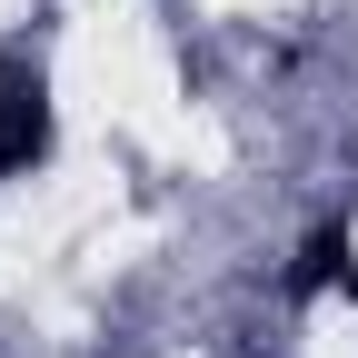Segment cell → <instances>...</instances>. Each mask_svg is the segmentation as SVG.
Instances as JSON below:
<instances>
[{"mask_svg":"<svg viewBox=\"0 0 358 358\" xmlns=\"http://www.w3.org/2000/svg\"><path fill=\"white\" fill-rule=\"evenodd\" d=\"M40 150H50V90L40 70H0V179H20Z\"/></svg>","mask_w":358,"mask_h":358,"instance_id":"1","label":"cell"},{"mask_svg":"<svg viewBox=\"0 0 358 358\" xmlns=\"http://www.w3.org/2000/svg\"><path fill=\"white\" fill-rule=\"evenodd\" d=\"M338 279H358V249H348V229H319V239L289 259V299H319V289H338Z\"/></svg>","mask_w":358,"mask_h":358,"instance_id":"2","label":"cell"}]
</instances>
